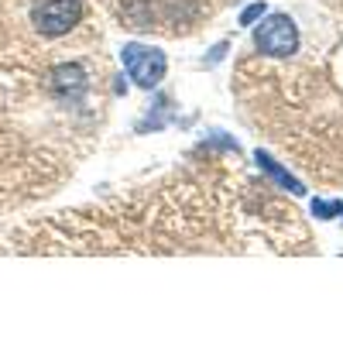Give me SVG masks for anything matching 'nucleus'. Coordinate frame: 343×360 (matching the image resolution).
<instances>
[{"label":"nucleus","instance_id":"nucleus-1","mask_svg":"<svg viewBox=\"0 0 343 360\" xmlns=\"http://www.w3.org/2000/svg\"><path fill=\"white\" fill-rule=\"evenodd\" d=\"M83 21V0H34L31 25L45 38H62Z\"/></svg>","mask_w":343,"mask_h":360},{"label":"nucleus","instance_id":"nucleus-2","mask_svg":"<svg viewBox=\"0 0 343 360\" xmlns=\"http://www.w3.org/2000/svg\"><path fill=\"white\" fill-rule=\"evenodd\" d=\"M254 49L261 56L288 58L299 52V28L288 14H271L254 28Z\"/></svg>","mask_w":343,"mask_h":360},{"label":"nucleus","instance_id":"nucleus-3","mask_svg":"<svg viewBox=\"0 0 343 360\" xmlns=\"http://www.w3.org/2000/svg\"><path fill=\"white\" fill-rule=\"evenodd\" d=\"M120 58H124L127 76L141 86V89H155V86L165 79L169 58H165V52H158V49H148V45L131 41V45H124V49H120Z\"/></svg>","mask_w":343,"mask_h":360},{"label":"nucleus","instance_id":"nucleus-4","mask_svg":"<svg viewBox=\"0 0 343 360\" xmlns=\"http://www.w3.org/2000/svg\"><path fill=\"white\" fill-rule=\"evenodd\" d=\"M48 86H52V93H58V96L79 100L89 83H86V72L79 65H56V69L48 72Z\"/></svg>","mask_w":343,"mask_h":360},{"label":"nucleus","instance_id":"nucleus-5","mask_svg":"<svg viewBox=\"0 0 343 360\" xmlns=\"http://www.w3.org/2000/svg\"><path fill=\"white\" fill-rule=\"evenodd\" d=\"M254 158H257V165L264 168V172H268V175H271V179H275V182L282 186V189H288V193H292V195H306V189H302V182H299V179H292V175H288L285 168L278 165V162H275L271 155H264V151H257Z\"/></svg>","mask_w":343,"mask_h":360},{"label":"nucleus","instance_id":"nucleus-6","mask_svg":"<svg viewBox=\"0 0 343 360\" xmlns=\"http://www.w3.org/2000/svg\"><path fill=\"white\" fill-rule=\"evenodd\" d=\"M343 213V202L340 199H333V202H323V199H316L313 202V217L319 220H333V217H340Z\"/></svg>","mask_w":343,"mask_h":360},{"label":"nucleus","instance_id":"nucleus-7","mask_svg":"<svg viewBox=\"0 0 343 360\" xmlns=\"http://www.w3.org/2000/svg\"><path fill=\"white\" fill-rule=\"evenodd\" d=\"M264 11H268V7H264L261 0L251 4V7H244V11H240V25H254L257 18H264Z\"/></svg>","mask_w":343,"mask_h":360}]
</instances>
